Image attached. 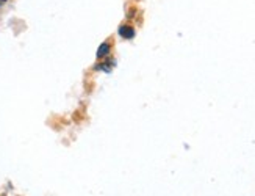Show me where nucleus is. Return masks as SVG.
Segmentation results:
<instances>
[{
    "label": "nucleus",
    "instance_id": "1",
    "mask_svg": "<svg viewBox=\"0 0 255 196\" xmlns=\"http://www.w3.org/2000/svg\"><path fill=\"white\" fill-rule=\"evenodd\" d=\"M118 35H119L121 38H123V39H126V41H130V39L135 38V35H136V28H135V25H133V24L124 22V24H121V25L118 27Z\"/></svg>",
    "mask_w": 255,
    "mask_h": 196
},
{
    "label": "nucleus",
    "instance_id": "2",
    "mask_svg": "<svg viewBox=\"0 0 255 196\" xmlns=\"http://www.w3.org/2000/svg\"><path fill=\"white\" fill-rule=\"evenodd\" d=\"M112 49H113V44L110 41H104L101 46L97 47V52H96V58L101 61V60H105L110 57V53H112Z\"/></svg>",
    "mask_w": 255,
    "mask_h": 196
},
{
    "label": "nucleus",
    "instance_id": "3",
    "mask_svg": "<svg viewBox=\"0 0 255 196\" xmlns=\"http://www.w3.org/2000/svg\"><path fill=\"white\" fill-rule=\"evenodd\" d=\"M8 3V0H0V8H2V6H5Z\"/></svg>",
    "mask_w": 255,
    "mask_h": 196
}]
</instances>
